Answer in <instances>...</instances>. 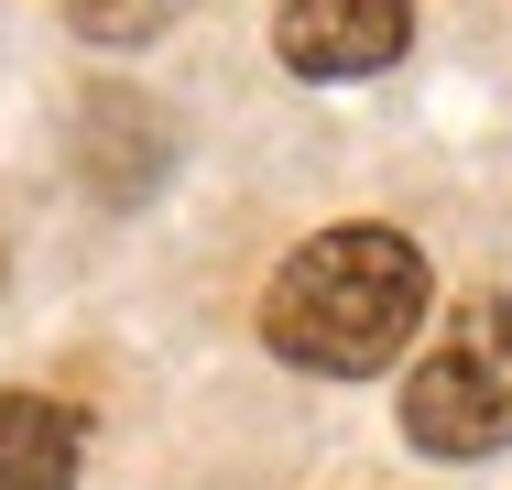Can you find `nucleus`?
Listing matches in <instances>:
<instances>
[{
    "label": "nucleus",
    "mask_w": 512,
    "mask_h": 490,
    "mask_svg": "<svg viewBox=\"0 0 512 490\" xmlns=\"http://www.w3.org/2000/svg\"><path fill=\"white\" fill-rule=\"evenodd\" d=\"M414 327H425V251L404 229H316L306 251L273 273V294H262L273 360L327 371V382L382 371Z\"/></svg>",
    "instance_id": "1"
},
{
    "label": "nucleus",
    "mask_w": 512,
    "mask_h": 490,
    "mask_svg": "<svg viewBox=\"0 0 512 490\" xmlns=\"http://www.w3.org/2000/svg\"><path fill=\"white\" fill-rule=\"evenodd\" d=\"M404 436L425 458L512 447V294H469L447 316V338L404 371Z\"/></svg>",
    "instance_id": "2"
},
{
    "label": "nucleus",
    "mask_w": 512,
    "mask_h": 490,
    "mask_svg": "<svg viewBox=\"0 0 512 490\" xmlns=\"http://www.w3.org/2000/svg\"><path fill=\"white\" fill-rule=\"evenodd\" d=\"M414 33V0H284L273 11V44L295 77H371L393 66Z\"/></svg>",
    "instance_id": "3"
},
{
    "label": "nucleus",
    "mask_w": 512,
    "mask_h": 490,
    "mask_svg": "<svg viewBox=\"0 0 512 490\" xmlns=\"http://www.w3.org/2000/svg\"><path fill=\"white\" fill-rule=\"evenodd\" d=\"M88 425L44 392H0V490H77Z\"/></svg>",
    "instance_id": "4"
},
{
    "label": "nucleus",
    "mask_w": 512,
    "mask_h": 490,
    "mask_svg": "<svg viewBox=\"0 0 512 490\" xmlns=\"http://www.w3.org/2000/svg\"><path fill=\"white\" fill-rule=\"evenodd\" d=\"M77 22L120 44V33H142V22H164V0H77Z\"/></svg>",
    "instance_id": "5"
}]
</instances>
